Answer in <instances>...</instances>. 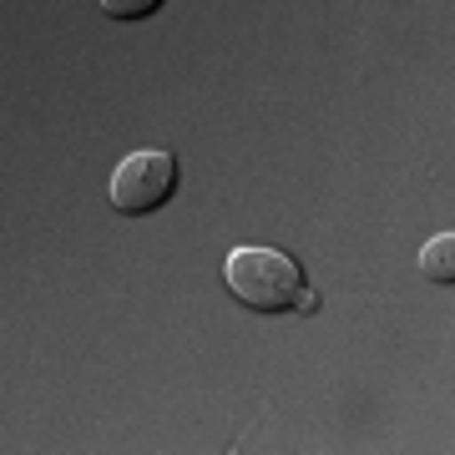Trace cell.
<instances>
[{
    "instance_id": "obj_1",
    "label": "cell",
    "mask_w": 455,
    "mask_h": 455,
    "mask_svg": "<svg viewBox=\"0 0 455 455\" xmlns=\"http://www.w3.org/2000/svg\"><path fill=\"white\" fill-rule=\"evenodd\" d=\"M223 278L233 299L259 314H289L304 299V268L278 248H259V243L233 248L223 263Z\"/></svg>"
},
{
    "instance_id": "obj_3",
    "label": "cell",
    "mask_w": 455,
    "mask_h": 455,
    "mask_svg": "<svg viewBox=\"0 0 455 455\" xmlns=\"http://www.w3.org/2000/svg\"><path fill=\"white\" fill-rule=\"evenodd\" d=\"M420 274L430 283H455V233H435L420 248Z\"/></svg>"
},
{
    "instance_id": "obj_4",
    "label": "cell",
    "mask_w": 455,
    "mask_h": 455,
    "mask_svg": "<svg viewBox=\"0 0 455 455\" xmlns=\"http://www.w3.org/2000/svg\"><path fill=\"white\" fill-rule=\"evenodd\" d=\"M97 5L112 20H142V16H152V11H163V0H97Z\"/></svg>"
},
{
    "instance_id": "obj_2",
    "label": "cell",
    "mask_w": 455,
    "mask_h": 455,
    "mask_svg": "<svg viewBox=\"0 0 455 455\" xmlns=\"http://www.w3.org/2000/svg\"><path fill=\"white\" fill-rule=\"evenodd\" d=\"M112 208L116 212H152L163 208L167 197L178 193V157L172 152H157V147H142V152H132L122 157L112 172Z\"/></svg>"
}]
</instances>
